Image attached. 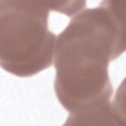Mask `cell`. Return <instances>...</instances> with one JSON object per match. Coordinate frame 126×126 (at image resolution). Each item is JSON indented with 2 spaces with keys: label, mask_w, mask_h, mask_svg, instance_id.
I'll return each mask as SVG.
<instances>
[{
  "label": "cell",
  "mask_w": 126,
  "mask_h": 126,
  "mask_svg": "<svg viewBox=\"0 0 126 126\" xmlns=\"http://www.w3.org/2000/svg\"><path fill=\"white\" fill-rule=\"evenodd\" d=\"M125 51V19L103 1L73 17L55 46L54 88L62 106L74 113L110 101L108 65Z\"/></svg>",
  "instance_id": "obj_1"
},
{
  "label": "cell",
  "mask_w": 126,
  "mask_h": 126,
  "mask_svg": "<svg viewBox=\"0 0 126 126\" xmlns=\"http://www.w3.org/2000/svg\"><path fill=\"white\" fill-rule=\"evenodd\" d=\"M47 6L50 10H53L60 12L66 15L68 17H72L86 6L85 1H78L73 2V3H67L68 1H53L45 0Z\"/></svg>",
  "instance_id": "obj_4"
},
{
  "label": "cell",
  "mask_w": 126,
  "mask_h": 126,
  "mask_svg": "<svg viewBox=\"0 0 126 126\" xmlns=\"http://www.w3.org/2000/svg\"><path fill=\"white\" fill-rule=\"evenodd\" d=\"M122 104L114 99L103 105L75 113H70L64 126L102 125L122 126L125 118Z\"/></svg>",
  "instance_id": "obj_3"
},
{
  "label": "cell",
  "mask_w": 126,
  "mask_h": 126,
  "mask_svg": "<svg viewBox=\"0 0 126 126\" xmlns=\"http://www.w3.org/2000/svg\"><path fill=\"white\" fill-rule=\"evenodd\" d=\"M45 0H0V64L20 77L52 65L56 35L48 29Z\"/></svg>",
  "instance_id": "obj_2"
}]
</instances>
